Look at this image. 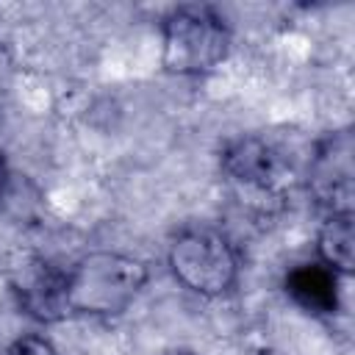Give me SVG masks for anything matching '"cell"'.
<instances>
[{"label":"cell","mask_w":355,"mask_h":355,"mask_svg":"<svg viewBox=\"0 0 355 355\" xmlns=\"http://www.w3.org/2000/svg\"><path fill=\"white\" fill-rule=\"evenodd\" d=\"M166 261L180 286L208 300L227 294L239 277V255L230 239L208 225L183 227L169 241Z\"/></svg>","instance_id":"3"},{"label":"cell","mask_w":355,"mask_h":355,"mask_svg":"<svg viewBox=\"0 0 355 355\" xmlns=\"http://www.w3.org/2000/svg\"><path fill=\"white\" fill-rule=\"evenodd\" d=\"M6 355H61V352L55 349V344L50 338L28 333V336H19L17 341H11Z\"/></svg>","instance_id":"9"},{"label":"cell","mask_w":355,"mask_h":355,"mask_svg":"<svg viewBox=\"0 0 355 355\" xmlns=\"http://www.w3.org/2000/svg\"><path fill=\"white\" fill-rule=\"evenodd\" d=\"M169 355H194V352H169Z\"/></svg>","instance_id":"11"},{"label":"cell","mask_w":355,"mask_h":355,"mask_svg":"<svg viewBox=\"0 0 355 355\" xmlns=\"http://www.w3.org/2000/svg\"><path fill=\"white\" fill-rule=\"evenodd\" d=\"M19 305L39 322H58L69 313L67 308V272L50 266L42 258H28L17 266L11 280Z\"/></svg>","instance_id":"6"},{"label":"cell","mask_w":355,"mask_h":355,"mask_svg":"<svg viewBox=\"0 0 355 355\" xmlns=\"http://www.w3.org/2000/svg\"><path fill=\"white\" fill-rule=\"evenodd\" d=\"M286 294L308 313H336L338 311V275L322 261L297 263L286 275Z\"/></svg>","instance_id":"7"},{"label":"cell","mask_w":355,"mask_h":355,"mask_svg":"<svg viewBox=\"0 0 355 355\" xmlns=\"http://www.w3.org/2000/svg\"><path fill=\"white\" fill-rule=\"evenodd\" d=\"M308 189L330 214L352 211V139L347 130L316 144L308 164Z\"/></svg>","instance_id":"4"},{"label":"cell","mask_w":355,"mask_h":355,"mask_svg":"<svg viewBox=\"0 0 355 355\" xmlns=\"http://www.w3.org/2000/svg\"><path fill=\"white\" fill-rule=\"evenodd\" d=\"M150 269L141 258L94 250L67 269V308L83 316H119L144 288Z\"/></svg>","instance_id":"1"},{"label":"cell","mask_w":355,"mask_h":355,"mask_svg":"<svg viewBox=\"0 0 355 355\" xmlns=\"http://www.w3.org/2000/svg\"><path fill=\"white\" fill-rule=\"evenodd\" d=\"M319 261L336 275H352L355 266V239H352V211L330 214L316 236Z\"/></svg>","instance_id":"8"},{"label":"cell","mask_w":355,"mask_h":355,"mask_svg":"<svg viewBox=\"0 0 355 355\" xmlns=\"http://www.w3.org/2000/svg\"><path fill=\"white\" fill-rule=\"evenodd\" d=\"M230 31L208 6H178L161 25V64L172 75H205L225 61Z\"/></svg>","instance_id":"2"},{"label":"cell","mask_w":355,"mask_h":355,"mask_svg":"<svg viewBox=\"0 0 355 355\" xmlns=\"http://www.w3.org/2000/svg\"><path fill=\"white\" fill-rule=\"evenodd\" d=\"M6 189H8V161H6V153L0 147V200H3Z\"/></svg>","instance_id":"10"},{"label":"cell","mask_w":355,"mask_h":355,"mask_svg":"<svg viewBox=\"0 0 355 355\" xmlns=\"http://www.w3.org/2000/svg\"><path fill=\"white\" fill-rule=\"evenodd\" d=\"M222 172L241 189L275 197L286 180L280 153L261 136H241L222 153Z\"/></svg>","instance_id":"5"}]
</instances>
